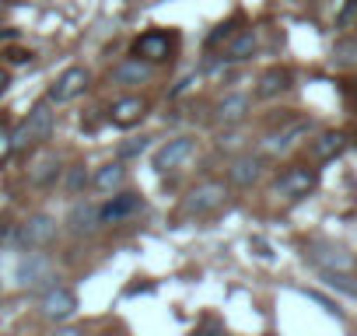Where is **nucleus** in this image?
I'll list each match as a JSON object with an SVG mask.
<instances>
[{"label": "nucleus", "instance_id": "f257e3e1", "mask_svg": "<svg viewBox=\"0 0 357 336\" xmlns=\"http://www.w3.org/2000/svg\"><path fill=\"white\" fill-rule=\"evenodd\" d=\"M15 280H18V287H25V291H50L60 277L53 273V263H50L43 252H25V256L18 259V266H15Z\"/></svg>", "mask_w": 357, "mask_h": 336}, {"label": "nucleus", "instance_id": "f03ea898", "mask_svg": "<svg viewBox=\"0 0 357 336\" xmlns=\"http://www.w3.org/2000/svg\"><path fill=\"white\" fill-rule=\"evenodd\" d=\"M50 130H53V102L43 98V102L32 105L29 119L11 133V137H15V151H22V147H29V144H36V140H46Z\"/></svg>", "mask_w": 357, "mask_h": 336}, {"label": "nucleus", "instance_id": "7ed1b4c3", "mask_svg": "<svg viewBox=\"0 0 357 336\" xmlns=\"http://www.w3.org/2000/svg\"><path fill=\"white\" fill-rule=\"evenodd\" d=\"M56 235H60L56 217H50V214H36V217H29L25 224H18L11 238H15V245H22V249H43V245H50Z\"/></svg>", "mask_w": 357, "mask_h": 336}, {"label": "nucleus", "instance_id": "20e7f679", "mask_svg": "<svg viewBox=\"0 0 357 336\" xmlns=\"http://www.w3.org/2000/svg\"><path fill=\"white\" fill-rule=\"evenodd\" d=\"M225 197H228L225 183H204V186H197V190L183 200V211L193 214V217H204V214L218 211V207L225 204Z\"/></svg>", "mask_w": 357, "mask_h": 336}, {"label": "nucleus", "instance_id": "39448f33", "mask_svg": "<svg viewBox=\"0 0 357 336\" xmlns=\"http://www.w3.org/2000/svg\"><path fill=\"white\" fill-rule=\"evenodd\" d=\"M77 312V294L63 284H53L50 291H43V315L53 322H63Z\"/></svg>", "mask_w": 357, "mask_h": 336}, {"label": "nucleus", "instance_id": "423d86ee", "mask_svg": "<svg viewBox=\"0 0 357 336\" xmlns=\"http://www.w3.org/2000/svg\"><path fill=\"white\" fill-rule=\"evenodd\" d=\"M168 53H172V36L161 29H151L133 43V56H140L147 63H161V60H168Z\"/></svg>", "mask_w": 357, "mask_h": 336}, {"label": "nucleus", "instance_id": "0eeeda50", "mask_svg": "<svg viewBox=\"0 0 357 336\" xmlns=\"http://www.w3.org/2000/svg\"><path fill=\"white\" fill-rule=\"evenodd\" d=\"M312 190H315V172H312V168H305V165L287 168V172L277 179V193H280V197H291V200L308 197Z\"/></svg>", "mask_w": 357, "mask_h": 336}, {"label": "nucleus", "instance_id": "6e6552de", "mask_svg": "<svg viewBox=\"0 0 357 336\" xmlns=\"http://www.w3.org/2000/svg\"><path fill=\"white\" fill-rule=\"evenodd\" d=\"M193 137H175V140H168L158 154H154V172H168V168H178L183 161H190V154H193Z\"/></svg>", "mask_w": 357, "mask_h": 336}, {"label": "nucleus", "instance_id": "1a4fd4ad", "mask_svg": "<svg viewBox=\"0 0 357 336\" xmlns=\"http://www.w3.org/2000/svg\"><path fill=\"white\" fill-rule=\"evenodd\" d=\"M84 88H88V70H84V67H67V70L56 77V84L50 88V102H70V98H77Z\"/></svg>", "mask_w": 357, "mask_h": 336}, {"label": "nucleus", "instance_id": "9d476101", "mask_svg": "<svg viewBox=\"0 0 357 336\" xmlns=\"http://www.w3.org/2000/svg\"><path fill=\"white\" fill-rule=\"evenodd\" d=\"M98 224H102L98 207H95V204H88V200L74 204V211L67 214V228H70L74 235H91V231H98Z\"/></svg>", "mask_w": 357, "mask_h": 336}, {"label": "nucleus", "instance_id": "9b49d317", "mask_svg": "<svg viewBox=\"0 0 357 336\" xmlns=\"http://www.w3.org/2000/svg\"><path fill=\"white\" fill-rule=\"evenodd\" d=\"M133 211H140V197L137 193H119L105 207H98V217H102V224H116V221L130 217Z\"/></svg>", "mask_w": 357, "mask_h": 336}, {"label": "nucleus", "instance_id": "f8f14e48", "mask_svg": "<svg viewBox=\"0 0 357 336\" xmlns=\"http://www.w3.org/2000/svg\"><path fill=\"white\" fill-rule=\"evenodd\" d=\"M308 130H312V123H294V126H287V130H280V133H270V137L263 140V151H266V154H284V151H291Z\"/></svg>", "mask_w": 357, "mask_h": 336}, {"label": "nucleus", "instance_id": "ddd939ff", "mask_svg": "<svg viewBox=\"0 0 357 336\" xmlns=\"http://www.w3.org/2000/svg\"><path fill=\"white\" fill-rule=\"evenodd\" d=\"M259 176H263V165H259V158H252V154L235 158L231 168H228V179H231L235 186H252V183H259Z\"/></svg>", "mask_w": 357, "mask_h": 336}, {"label": "nucleus", "instance_id": "4468645a", "mask_svg": "<svg viewBox=\"0 0 357 336\" xmlns=\"http://www.w3.org/2000/svg\"><path fill=\"white\" fill-rule=\"evenodd\" d=\"M144 112H147L144 98H133V95H130V98H119V102L109 109V119H112L116 126H123V130H126V126L140 123V116H144Z\"/></svg>", "mask_w": 357, "mask_h": 336}, {"label": "nucleus", "instance_id": "2eb2a0df", "mask_svg": "<svg viewBox=\"0 0 357 336\" xmlns=\"http://www.w3.org/2000/svg\"><path fill=\"white\" fill-rule=\"evenodd\" d=\"M245 112H249V98H245V95H228V98H221V102H218L214 119H218V123H225V126H231V123H242V119H245Z\"/></svg>", "mask_w": 357, "mask_h": 336}, {"label": "nucleus", "instance_id": "dca6fc26", "mask_svg": "<svg viewBox=\"0 0 357 336\" xmlns=\"http://www.w3.org/2000/svg\"><path fill=\"white\" fill-rule=\"evenodd\" d=\"M147 77H151V63L140 60V56H133V60H126V63H119L112 70V81L116 84H144Z\"/></svg>", "mask_w": 357, "mask_h": 336}, {"label": "nucleus", "instance_id": "f3484780", "mask_svg": "<svg viewBox=\"0 0 357 336\" xmlns=\"http://www.w3.org/2000/svg\"><path fill=\"white\" fill-rule=\"evenodd\" d=\"M287 88H291V70H284V67H270V70L259 77L256 95H259V98H273V95L287 91Z\"/></svg>", "mask_w": 357, "mask_h": 336}, {"label": "nucleus", "instance_id": "a211bd4d", "mask_svg": "<svg viewBox=\"0 0 357 336\" xmlns=\"http://www.w3.org/2000/svg\"><path fill=\"white\" fill-rule=\"evenodd\" d=\"M343 147H347V133L329 130V133H322V137L312 144V154H315L319 161H333V158H340V154H343Z\"/></svg>", "mask_w": 357, "mask_h": 336}, {"label": "nucleus", "instance_id": "6ab92c4d", "mask_svg": "<svg viewBox=\"0 0 357 336\" xmlns=\"http://www.w3.org/2000/svg\"><path fill=\"white\" fill-rule=\"evenodd\" d=\"M312 263H319L322 270H336V273L354 270V256L343 252V249H315L312 252Z\"/></svg>", "mask_w": 357, "mask_h": 336}, {"label": "nucleus", "instance_id": "aec40b11", "mask_svg": "<svg viewBox=\"0 0 357 336\" xmlns=\"http://www.w3.org/2000/svg\"><path fill=\"white\" fill-rule=\"evenodd\" d=\"M95 190H102V193H116L123 183H126V168L123 165H105V168H98L95 172Z\"/></svg>", "mask_w": 357, "mask_h": 336}, {"label": "nucleus", "instance_id": "412c9836", "mask_svg": "<svg viewBox=\"0 0 357 336\" xmlns=\"http://www.w3.org/2000/svg\"><path fill=\"white\" fill-rule=\"evenodd\" d=\"M252 53H256V36H252V32H238V36H231V46H228L225 60H228V63H242V60H249Z\"/></svg>", "mask_w": 357, "mask_h": 336}, {"label": "nucleus", "instance_id": "4be33fe9", "mask_svg": "<svg viewBox=\"0 0 357 336\" xmlns=\"http://www.w3.org/2000/svg\"><path fill=\"white\" fill-rule=\"evenodd\" d=\"M56 172H60V161H56V154H46V158H39V161L32 165L29 179H32L36 186H46V183H53V179H56Z\"/></svg>", "mask_w": 357, "mask_h": 336}, {"label": "nucleus", "instance_id": "5701e85b", "mask_svg": "<svg viewBox=\"0 0 357 336\" xmlns=\"http://www.w3.org/2000/svg\"><path fill=\"white\" fill-rule=\"evenodd\" d=\"M322 280H326L333 291H343V294L357 298V280H354V277H347V273H336V270H322Z\"/></svg>", "mask_w": 357, "mask_h": 336}, {"label": "nucleus", "instance_id": "b1692460", "mask_svg": "<svg viewBox=\"0 0 357 336\" xmlns=\"http://www.w3.org/2000/svg\"><path fill=\"white\" fill-rule=\"evenodd\" d=\"M88 183H91V179H88V172H84V165H74L70 172H67V183H63V186H67L70 197H81Z\"/></svg>", "mask_w": 357, "mask_h": 336}, {"label": "nucleus", "instance_id": "393cba45", "mask_svg": "<svg viewBox=\"0 0 357 336\" xmlns=\"http://www.w3.org/2000/svg\"><path fill=\"white\" fill-rule=\"evenodd\" d=\"M147 137H137V140H126V144H119V158L126 161V158H140L144 151H147Z\"/></svg>", "mask_w": 357, "mask_h": 336}, {"label": "nucleus", "instance_id": "a878e982", "mask_svg": "<svg viewBox=\"0 0 357 336\" xmlns=\"http://www.w3.org/2000/svg\"><path fill=\"white\" fill-rule=\"evenodd\" d=\"M235 25H238V18H231V22H225V25H218V29H214V32L207 36V46L214 49V46L221 43V39H231V36H235Z\"/></svg>", "mask_w": 357, "mask_h": 336}, {"label": "nucleus", "instance_id": "bb28decb", "mask_svg": "<svg viewBox=\"0 0 357 336\" xmlns=\"http://www.w3.org/2000/svg\"><path fill=\"white\" fill-rule=\"evenodd\" d=\"M336 22H340V29H350V25L357 22V0H347V8L340 11V18H336Z\"/></svg>", "mask_w": 357, "mask_h": 336}, {"label": "nucleus", "instance_id": "cd10ccee", "mask_svg": "<svg viewBox=\"0 0 357 336\" xmlns=\"http://www.w3.org/2000/svg\"><path fill=\"white\" fill-rule=\"evenodd\" d=\"M11 151H15V137H11V130L4 123H0V158H8Z\"/></svg>", "mask_w": 357, "mask_h": 336}, {"label": "nucleus", "instance_id": "c85d7f7f", "mask_svg": "<svg viewBox=\"0 0 357 336\" xmlns=\"http://www.w3.org/2000/svg\"><path fill=\"white\" fill-rule=\"evenodd\" d=\"M305 294H308V298H312V301H315V305H322V308H326V312H329V315H336V319H340V315H343V312H340V308H336V305H333V301H329V298H322V294H319V291H305Z\"/></svg>", "mask_w": 357, "mask_h": 336}, {"label": "nucleus", "instance_id": "c756f323", "mask_svg": "<svg viewBox=\"0 0 357 336\" xmlns=\"http://www.w3.org/2000/svg\"><path fill=\"white\" fill-rule=\"evenodd\" d=\"M8 63H15V67L32 63V53H29V49H11V53H8Z\"/></svg>", "mask_w": 357, "mask_h": 336}, {"label": "nucleus", "instance_id": "7c9ffc66", "mask_svg": "<svg viewBox=\"0 0 357 336\" xmlns=\"http://www.w3.org/2000/svg\"><path fill=\"white\" fill-rule=\"evenodd\" d=\"M197 336H225V329L211 322V326H204V329H197Z\"/></svg>", "mask_w": 357, "mask_h": 336}, {"label": "nucleus", "instance_id": "2f4dec72", "mask_svg": "<svg viewBox=\"0 0 357 336\" xmlns=\"http://www.w3.org/2000/svg\"><path fill=\"white\" fill-rule=\"evenodd\" d=\"M193 81H197V77H183V81H178V84L172 88V98H175V95H183V91H186V88H190Z\"/></svg>", "mask_w": 357, "mask_h": 336}, {"label": "nucleus", "instance_id": "473e14b6", "mask_svg": "<svg viewBox=\"0 0 357 336\" xmlns=\"http://www.w3.org/2000/svg\"><path fill=\"white\" fill-rule=\"evenodd\" d=\"M56 336H84V333H81V329H70V326H67V329H56Z\"/></svg>", "mask_w": 357, "mask_h": 336}, {"label": "nucleus", "instance_id": "72a5a7b5", "mask_svg": "<svg viewBox=\"0 0 357 336\" xmlns=\"http://www.w3.org/2000/svg\"><path fill=\"white\" fill-rule=\"evenodd\" d=\"M11 84V77H8V70H0V95H4V88Z\"/></svg>", "mask_w": 357, "mask_h": 336}]
</instances>
